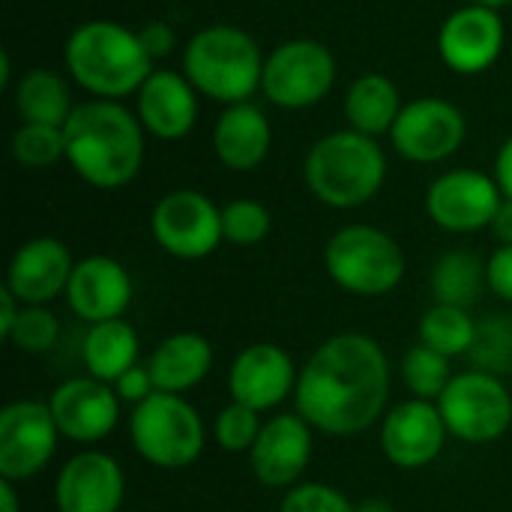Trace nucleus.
Wrapping results in <instances>:
<instances>
[{"label":"nucleus","instance_id":"f257e3e1","mask_svg":"<svg viewBox=\"0 0 512 512\" xmlns=\"http://www.w3.org/2000/svg\"><path fill=\"white\" fill-rule=\"evenodd\" d=\"M390 402V360L366 333H339L303 363L294 411L324 435L351 438L384 420Z\"/></svg>","mask_w":512,"mask_h":512},{"label":"nucleus","instance_id":"f03ea898","mask_svg":"<svg viewBox=\"0 0 512 512\" xmlns=\"http://www.w3.org/2000/svg\"><path fill=\"white\" fill-rule=\"evenodd\" d=\"M63 135L66 162L96 189H123L144 165V126L114 99L75 105Z\"/></svg>","mask_w":512,"mask_h":512},{"label":"nucleus","instance_id":"7ed1b4c3","mask_svg":"<svg viewBox=\"0 0 512 512\" xmlns=\"http://www.w3.org/2000/svg\"><path fill=\"white\" fill-rule=\"evenodd\" d=\"M63 63L78 87L96 99H123L138 93L153 72V60L141 36L114 21H87L72 30Z\"/></svg>","mask_w":512,"mask_h":512},{"label":"nucleus","instance_id":"20e7f679","mask_svg":"<svg viewBox=\"0 0 512 512\" xmlns=\"http://www.w3.org/2000/svg\"><path fill=\"white\" fill-rule=\"evenodd\" d=\"M303 177L321 204L354 210L381 192L387 177V156L375 138L342 129L315 141L306 156Z\"/></svg>","mask_w":512,"mask_h":512},{"label":"nucleus","instance_id":"39448f33","mask_svg":"<svg viewBox=\"0 0 512 512\" xmlns=\"http://www.w3.org/2000/svg\"><path fill=\"white\" fill-rule=\"evenodd\" d=\"M183 75L192 87L216 102L237 105L261 87L264 57L258 42L231 24L198 30L183 51Z\"/></svg>","mask_w":512,"mask_h":512},{"label":"nucleus","instance_id":"423d86ee","mask_svg":"<svg viewBox=\"0 0 512 512\" xmlns=\"http://www.w3.org/2000/svg\"><path fill=\"white\" fill-rule=\"evenodd\" d=\"M129 441L135 453L162 471H183L195 465L207 444V429L192 402L177 393H153L132 408Z\"/></svg>","mask_w":512,"mask_h":512},{"label":"nucleus","instance_id":"0eeeda50","mask_svg":"<svg viewBox=\"0 0 512 512\" xmlns=\"http://www.w3.org/2000/svg\"><path fill=\"white\" fill-rule=\"evenodd\" d=\"M327 276L348 294L384 297L405 279L402 246L375 225H345L324 246Z\"/></svg>","mask_w":512,"mask_h":512},{"label":"nucleus","instance_id":"6e6552de","mask_svg":"<svg viewBox=\"0 0 512 512\" xmlns=\"http://www.w3.org/2000/svg\"><path fill=\"white\" fill-rule=\"evenodd\" d=\"M447 432L462 444H495L512 426V396L507 384L483 369L456 372L438 399Z\"/></svg>","mask_w":512,"mask_h":512},{"label":"nucleus","instance_id":"1a4fd4ad","mask_svg":"<svg viewBox=\"0 0 512 512\" xmlns=\"http://www.w3.org/2000/svg\"><path fill=\"white\" fill-rule=\"evenodd\" d=\"M336 84V57L315 39H291L264 60L261 90L279 108L318 105Z\"/></svg>","mask_w":512,"mask_h":512},{"label":"nucleus","instance_id":"9d476101","mask_svg":"<svg viewBox=\"0 0 512 512\" xmlns=\"http://www.w3.org/2000/svg\"><path fill=\"white\" fill-rule=\"evenodd\" d=\"M150 231L159 249L180 261H201L225 240L222 210L195 189H174L162 195L153 207Z\"/></svg>","mask_w":512,"mask_h":512},{"label":"nucleus","instance_id":"9b49d317","mask_svg":"<svg viewBox=\"0 0 512 512\" xmlns=\"http://www.w3.org/2000/svg\"><path fill=\"white\" fill-rule=\"evenodd\" d=\"M60 438L48 402H9L0 411V477L9 483L33 480L54 459Z\"/></svg>","mask_w":512,"mask_h":512},{"label":"nucleus","instance_id":"f8f14e48","mask_svg":"<svg viewBox=\"0 0 512 512\" xmlns=\"http://www.w3.org/2000/svg\"><path fill=\"white\" fill-rule=\"evenodd\" d=\"M501 201L504 192L495 177L471 168H456L441 174L429 186L426 213L438 228L450 234H474L492 225Z\"/></svg>","mask_w":512,"mask_h":512},{"label":"nucleus","instance_id":"ddd939ff","mask_svg":"<svg viewBox=\"0 0 512 512\" xmlns=\"http://www.w3.org/2000/svg\"><path fill=\"white\" fill-rule=\"evenodd\" d=\"M468 135L465 117L456 105L444 99L408 102L390 129V141L399 156L417 165H432L450 159Z\"/></svg>","mask_w":512,"mask_h":512},{"label":"nucleus","instance_id":"4468645a","mask_svg":"<svg viewBox=\"0 0 512 512\" xmlns=\"http://www.w3.org/2000/svg\"><path fill=\"white\" fill-rule=\"evenodd\" d=\"M48 408L54 414L60 435L81 447L105 441L120 420V396L114 393L111 384L96 381L90 375L63 381L51 393Z\"/></svg>","mask_w":512,"mask_h":512},{"label":"nucleus","instance_id":"2eb2a0df","mask_svg":"<svg viewBox=\"0 0 512 512\" xmlns=\"http://www.w3.org/2000/svg\"><path fill=\"white\" fill-rule=\"evenodd\" d=\"M447 438L450 432L438 402L408 399L390 408L381 420V450L402 471H420L432 465L441 456Z\"/></svg>","mask_w":512,"mask_h":512},{"label":"nucleus","instance_id":"dca6fc26","mask_svg":"<svg viewBox=\"0 0 512 512\" xmlns=\"http://www.w3.org/2000/svg\"><path fill=\"white\" fill-rule=\"evenodd\" d=\"M300 369L291 354L273 342H255L243 348L228 369L231 402L249 405L255 411H273L297 390Z\"/></svg>","mask_w":512,"mask_h":512},{"label":"nucleus","instance_id":"f3484780","mask_svg":"<svg viewBox=\"0 0 512 512\" xmlns=\"http://www.w3.org/2000/svg\"><path fill=\"white\" fill-rule=\"evenodd\" d=\"M312 432L315 429L297 411L264 420V429L249 450L255 480L267 489H294L312 462Z\"/></svg>","mask_w":512,"mask_h":512},{"label":"nucleus","instance_id":"a211bd4d","mask_svg":"<svg viewBox=\"0 0 512 512\" xmlns=\"http://www.w3.org/2000/svg\"><path fill=\"white\" fill-rule=\"evenodd\" d=\"M126 498V477L114 456L102 450L75 453L57 474V512H120Z\"/></svg>","mask_w":512,"mask_h":512},{"label":"nucleus","instance_id":"6ab92c4d","mask_svg":"<svg viewBox=\"0 0 512 512\" xmlns=\"http://www.w3.org/2000/svg\"><path fill=\"white\" fill-rule=\"evenodd\" d=\"M441 60L459 75L486 72L504 51V21L498 9L468 3L456 9L438 33Z\"/></svg>","mask_w":512,"mask_h":512},{"label":"nucleus","instance_id":"aec40b11","mask_svg":"<svg viewBox=\"0 0 512 512\" xmlns=\"http://www.w3.org/2000/svg\"><path fill=\"white\" fill-rule=\"evenodd\" d=\"M75 261L66 243L57 237H33L21 243L9 261L6 288L21 300V306H48L66 297Z\"/></svg>","mask_w":512,"mask_h":512},{"label":"nucleus","instance_id":"412c9836","mask_svg":"<svg viewBox=\"0 0 512 512\" xmlns=\"http://www.w3.org/2000/svg\"><path fill=\"white\" fill-rule=\"evenodd\" d=\"M132 294V276L120 261L108 255H90L84 261H75L66 288V303L81 321L102 324L123 318L132 303Z\"/></svg>","mask_w":512,"mask_h":512},{"label":"nucleus","instance_id":"4be33fe9","mask_svg":"<svg viewBox=\"0 0 512 512\" xmlns=\"http://www.w3.org/2000/svg\"><path fill=\"white\" fill-rule=\"evenodd\" d=\"M195 87L186 75L153 69L150 78L141 84L138 96V120L144 132L162 138V141H180L192 132L198 117V99Z\"/></svg>","mask_w":512,"mask_h":512},{"label":"nucleus","instance_id":"5701e85b","mask_svg":"<svg viewBox=\"0 0 512 512\" xmlns=\"http://www.w3.org/2000/svg\"><path fill=\"white\" fill-rule=\"evenodd\" d=\"M270 120L252 102L228 105L213 129L216 159L231 171H255L270 153Z\"/></svg>","mask_w":512,"mask_h":512},{"label":"nucleus","instance_id":"b1692460","mask_svg":"<svg viewBox=\"0 0 512 512\" xmlns=\"http://www.w3.org/2000/svg\"><path fill=\"white\" fill-rule=\"evenodd\" d=\"M147 369L159 393L183 396L210 375L213 345L201 333H174L153 348Z\"/></svg>","mask_w":512,"mask_h":512},{"label":"nucleus","instance_id":"393cba45","mask_svg":"<svg viewBox=\"0 0 512 512\" xmlns=\"http://www.w3.org/2000/svg\"><path fill=\"white\" fill-rule=\"evenodd\" d=\"M138 351H141V342H138L135 327L117 318V321L90 324L84 345H81V360L90 378L114 384L123 372L138 366Z\"/></svg>","mask_w":512,"mask_h":512},{"label":"nucleus","instance_id":"a878e982","mask_svg":"<svg viewBox=\"0 0 512 512\" xmlns=\"http://www.w3.org/2000/svg\"><path fill=\"white\" fill-rule=\"evenodd\" d=\"M399 114H402L399 90L390 78H384L378 72L360 75L345 96V117H348L351 129L363 132L369 138L390 132L393 123L399 120Z\"/></svg>","mask_w":512,"mask_h":512},{"label":"nucleus","instance_id":"bb28decb","mask_svg":"<svg viewBox=\"0 0 512 512\" xmlns=\"http://www.w3.org/2000/svg\"><path fill=\"white\" fill-rule=\"evenodd\" d=\"M429 285L435 303L471 309L480 300V294L489 288L486 264L471 249H450L435 261Z\"/></svg>","mask_w":512,"mask_h":512},{"label":"nucleus","instance_id":"cd10ccee","mask_svg":"<svg viewBox=\"0 0 512 512\" xmlns=\"http://www.w3.org/2000/svg\"><path fill=\"white\" fill-rule=\"evenodd\" d=\"M15 108L24 123H51L66 126L72 108L66 81L51 69H30L15 87Z\"/></svg>","mask_w":512,"mask_h":512},{"label":"nucleus","instance_id":"c85d7f7f","mask_svg":"<svg viewBox=\"0 0 512 512\" xmlns=\"http://www.w3.org/2000/svg\"><path fill=\"white\" fill-rule=\"evenodd\" d=\"M474 339H477V321L471 318L468 309L432 303L420 318V342L450 360L471 354Z\"/></svg>","mask_w":512,"mask_h":512},{"label":"nucleus","instance_id":"c756f323","mask_svg":"<svg viewBox=\"0 0 512 512\" xmlns=\"http://www.w3.org/2000/svg\"><path fill=\"white\" fill-rule=\"evenodd\" d=\"M453 369H450V357L438 354L435 348L417 342L405 357H402V381L411 390V399H426V402H438L444 396V390L453 381Z\"/></svg>","mask_w":512,"mask_h":512},{"label":"nucleus","instance_id":"7c9ffc66","mask_svg":"<svg viewBox=\"0 0 512 512\" xmlns=\"http://www.w3.org/2000/svg\"><path fill=\"white\" fill-rule=\"evenodd\" d=\"M12 156L24 168H51L66 159L63 126L51 123H21L12 135Z\"/></svg>","mask_w":512,"mask_h":512},{"label":"nucleus","instance_id":"2f4dec72","mask_svg":"<svg viewBox=\"0 0 512 512\" xmlns=\"http://www.w3.org/2000/svg\"><path fill=\"white\" fill-rule=\"evenodd\" d=\"M477 369L492 375L512 372V315H489L477 324V339L468 354Z\"/></svg>","mask_w":512,"mask_h":512},{"label":"nucleus","instance_id":"473e14b6","mask_svg":"<svg viewBox=\"0 0 512 512\" xmlns=\"http://www.w3.org/2000/svg\"><path fill=\"white\" fill-rule=\"evenodd\" d=\"M270 234V210L261 201L237 198L222 207V237L234 246H258Z\"/></svg>","mask_w":512,"mask_h":512},{"label":"nucleus","instance_id":"72a5a7b5","mask_svg":"<svg viewBox=\"0 0 512 512\" xmlns=\"http://www.w3.org/2000/svg\"><path fill=\"white\" fill-rule=\"evenodd\" d=\"M6 339L24 354H45L60 339V321L48 306H21Z\"/></svg>","mask_w":512,"mask_h":512},{"label":"nucleus","instance_id":"f704fd0d","mask_svg":"<svg viewBox=\"0 0 512 512\" xmlns=\"http://www.w3.org/2000/svg\"><path fill=\"white\" fill-rule=\"evenodd\" d=\"M261 429H264L261 411L240 405V402H231L219 411L213 432H216V444L225 453H249L255 447Z\"/></svg>","mask_w":512,"mask_h":512},{"label":"nucleus","instance_id":"c9c22d12","mask_svg":"<svg viewBox=\"0 0 512 512\" xmlns=\"http://www.w3.org/2000/svg\"><path fill=\"white\" fill-rule=\"evenodd\" d=\"M279 512H357V504L330 483H297L285 492Z\"/></svg>","mask_w":512,"mask_h":512},{"label":"nucleus","instance_id":"e433bc0d","mask_svg":"<svg viewBox=\"0 0 512 512\" xmlns=\"http://www.w3.org/2000/svg\"><path fill=\"white\" fill-rule=\"evenodd\" d=\"M111 387H114V393L120 396V402H129L132 408L141 405L144 399H150V396L156 393V384H153V375H150L147 363L132 366V369L123 372Z\"/></svg>","mask_w":512,"mask_h":512},{"label":"nucleus","instance_id":"4c0bfd02","mask_svg":"<svg viewBox=\"0 0 512 512\" xmlns=\"http://www.w3.org/2000/svg\"><path fill=\"white\" fill-rule=\"evenodd\" d=\"M486 276L489 291L504 303H512V246H501L492 252V258L486 261Z\"/></svg>","mask_w":512,"mask_h":512},{"label":"nucleus","instance_id":"58836bf2","mask_svg":"<svg viewBox=\"0 0 512 512\" xmlns=\"http://www.w3.org/2000/svg\"><path fill=\"white\" fill-rule=\"evenodd\" d=\"M138 36H141V45L147 48L150 60H159V57L171 54V48H174V30L165 21H147L138 30Z\"/></svg>","mask_w":512,"mask_h":512},{"label":"nucleus","instance_id":"ea45409f","mask_svg":"<svg viewBox=\"0 0 512 512\" xmlns=\"http://www.w3.org/2000/svg\"><path fill=\"white\" fill-rule=\"evenodd\" d=\"M495 180H498L504 198H512V138H507L504 147L498 150V159H495Z\"/></svg>","mask_w":512,"mask_h":512},{"label":"nucleus","instance_id":"a19ab883","mask_svg":"<svg viewBox=\"0 0 512 512\" xmlns=\"http://www.w3.org/2000/svg\"><path fill=\"white\" fill-rule=\"evenodd\" d=\"M492 234L501 246H512V198H504L495 219H492Z\"/></svg>","mask_w":512,"mask_h":512},{"label":"nucleus","instance_id":"79ce46f5","mask_svg":"<svg viewBox=\"0 0 512 512\" xmlns=\"http://www.w3.org/2000/svg\"><path fill=\"white\" fill-rule=\"evenodd\" d=\"M18 312H21V300L3 285V288H0V336H3V339L9 336V330H12Z\"/></svg>","mask_w":512,"mask_h":512},{"label":"nucleus","instance_id":"37998d69","mask_svg":"<svg viewBox=\"0 0 512 512\" xmlns=\"http://www.w3.org/2000/svg\"><path fill=\"white\" fill-rule=\"evenodd\" d=\"M0 512H21V501L15 492V483L0 477Z\"/></svg>","mask_w":512,"mask_h":512},{"label":"nucleus","instance_id":"c03bdc74","mask_svg":"<svg viewBox=\"0 0 512 512\" xmlns=\"http://www.w3.org/2000/svg\"><path fill=\"white\" fill-rule=\"evenodd\" d=\"M357 512H396V510H393V504H390V501H384V498H366V501H360V504H357Z\"/></svg>","mask_w":512,"mask_h":512},{"label":"nucleus","instance_id":"a18cd8bd","mask_svg":"<svg viewBox=\"0 0 512 512\" xmlns=\"http://www.w3.org/2000/svg\"><path fill=\"white\" fill-rule=\"evenodd\" d=\"M9 84V54L3 51L0 54V87H6Z\"/></svg>","mask_w":512,"mask_h":512},{"label":"nucleus","instance_id":"49530a36","mask_svg":"<svg viewBox=\"0 0 512 512\" xmlns=\"http://www.w3.org/2000/svg\"><path fill=\"white\" fill-rule=\"evenodd\" d=\"M471 3H480V6H492V9H501V6H507L512 0H471Z\"/></svg>","mask_w":512,"mask_h":512},{"label":"nucleus","instance_id":"de8ad7c7","mask_svg":"<svg viewBox=\"0 0 512 512\" xmlns=\"http://www.w3.org/2000/svg\"><path fill=\"white\" fill-rule=\"evenodd\" d=\"M120 512H141V510H120Z\"/></svg>","mask_w":512,"mask_h":512}]
</instances>
